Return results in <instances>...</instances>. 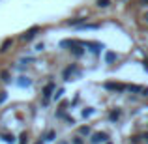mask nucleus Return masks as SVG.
<instances>
[{
  "instance_id": "20e7f679",
  "label": "nucleus",
  "mask_w": 148,
  "mask_h": 144,
  "mask_svg": "<svg viewBox=\"0 0 148 144\" xmlns=\"http://www.w3.org/2000/svg\"><path fill=\"white\" fill-rule=\"evenodd\" d=\"M105 139H107V135H105V133H96V135H94V139H92V142H99V141L103 142Z\"/></svg>"
},
{
  "instance_id": "1a4fd4ad",
  "label": "nucleus",
  "mask_w": 148,
  "mask_h": 144,
  "mask_svg": "<svg viewBox=\"0 0 148 144\" xmlns=\"http://www.w3.org/2000/svg\"><path fill=\"white\" fill-rule=\"evenodd\" d=\"M90 133V129H88V127H81V135H88Z\"/></svg>"
},
{
  "instance_id": "6e6552de",
  "label": "nucleus",
  "mask_w": 148,
  "mask_h": 144,
  "mask_svg": "<svg viewBox=\"0 0 148 144\" xmlns=\"http://www.w3.org/2000/svg\"><path fill=\"white\" fill-rule=\"evenodd\" d=\"M118 118H120V112L118 111H112L111 112V120H118Z\"/></svg>"
},
{
  "instance_id": "423d86ee",
  "label": "nucleus",
  "mask_w": 148,
  "mask_h": 144,
  "mask_svg": "<svg viewBox=\"0 0 148 144\" xmlns=\"http://www.w3.org/2000/svg\"><path fill=\"white\" fill-rule=\"evenodd\" d=\"M114 60H116V54H114V53H109V54H107V62L111 64V62H114Z\"/></svg>"
},
{
  "instance_id": "f8f14e48",
  "label": "nucleus",
  "mask_w": 148,
  "mask_h": 144,
  "mask_svg": "<svg viewBox=\"0 0 148 144\" xmlns=\"http://www.w3.org/2000/svg\"><path fill=\"white\" fill-rule=\"evenodd\" d=\"M141 2H143V4H145V6H148V0H141Z\"/></svg>"
},
{
  "instance_id": "39448f33",
  "label": "nucleus",
  "mask_w": 148,
  "mask_h": 144,
  "mask_svg": "<svg viewBox=\"0 0 148 144\" xmlns=\"http://www.w3.org/2000/svg\"><path fill=\"white\" fill-rule=\"evenodd\" d=\"M53 90H54V84H47V86H45V90H43V96H45V97H49Z\"/></svg>"
},
{
  "instance_id": "9b49d317",
  "label": "nucleus",
  "mask_w": 148,
  "mask_h": 144,
  "mask_svg": "<svg viewBox=\"0 0 148 144\" xmlns=\"http://www.w3.org/2000/svg\"><path fill=\"white\" fill-rule=\"evenodd\" d=\"M73 53H75V54H77V56H81V54H83V51H81L79 47H75V49H73Z\"/></svg>"
},
{
  "instance_id": "7ed1b4c3",
  "label": "nucleus",
  "mask_w": 148,
  "mask_h": 144,
  "mask_svg": "<svg viewBox=\"0 0 148 144\" xmlns=\"http://www.w3.org/2000/svg\"><path fill=\"white\" fill-rule=\"evenodd\" d=\"M11 43H13V40H11V38H8V40L2 43V47H0V53H6V51L11 47Z\"/></svg>"
},
{
  "instance_id": "ddd939ff",
  "label": "nucleus",
  "mask_w": 148,
  "mask_h": 144,
  "mask_svg": "<svg viewBox=\"0 0 148 144\" xmlns=\"http://www.w3.org/2000/svg\"><path fill=\"white\" fill-rule=\"evenodd\" d=\"M146 21H148V13H146Z\"/></svg>"
},
{
  "instance_id": "f03ea898",
  "label": "nucleus",
  "mask_w": 148,
  "mask_h": 144,
  "mask_svg": "<svg viewBox=\"0 0 148 144\" xmlns=\"http://www.w3.org/2000/svg\"><path fill=\"white\" fill-rule=\"evenodd\" d=\"M38 30H40L38 26H34V28H30V30H28L26 34H23V36H21V40H23V41H30V40H32V38H34V36L38 34Z\"/></svg>"
},
{
  "instance_id": "9d476101",
  "label": "nucleus",
  "mask_w": 148,
  "mask_h": 144,
  "mask_svg": "<svg viewBox=\"0 0 148 144\" xmlns=\"http://www.w3.org/2000/svg\"><path fill=\"white\" fill-rule=\"evenodd\" d=\"M2 79L4 81H10V73H8V71H2Z\"/></svg>"
},
{
  "instance_id": "f257e3e1",
  "label": "nucleus",
  "mask_w": 148,
  "mask_h": 144,
  "mask_svg": "<svg viewBox=\"0 0 148 144\" xmlns=\"http://www.w3.org/2000/svg\"><path fill=\"white\" fill-rule=\"evenodd\" d=\"M103 88L105 90H112V92H124L126 90V86H124V84H118V83H105Z\"/></svg>"
},
{
  "instance_id": "0eeeda50",
  "label": "nucleus",
  "mask_w": 148,
  "mask_h": 144,
  "mask_svg": "<svg viewBox=\"0 0 148 144\" xmlns=\"http://www.w3.org/2000/svg\"><path fill=\"white\" fill-rule=\"evenodd\" d=\"M109 2H111V0H98V6L99 8H105V6H109Z\"/></svg>"
}]
</instances>
